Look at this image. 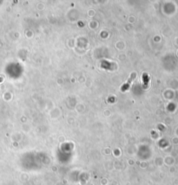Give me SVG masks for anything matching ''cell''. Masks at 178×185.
Here are the masks:
<instances>
[{"label": "cell", "instance_id": "cell-1", "mask_svg": "<svg viewBox=\"0 0 178 185\" xmlns=\"http://www.w3.org/2000/svg\"><path fill=\"white\" fill-rule=\"evenodd\" d=\"M135 77H136V74L135 73H133V74L130 75V79L128 80V81L122 86V87H121V91L122 92H125V91H127V90L129 89V87H130V85L132 83V81L135 79Z\"/></svg>", "mask_w": 178, "mask_h": 185}]
</instances>
